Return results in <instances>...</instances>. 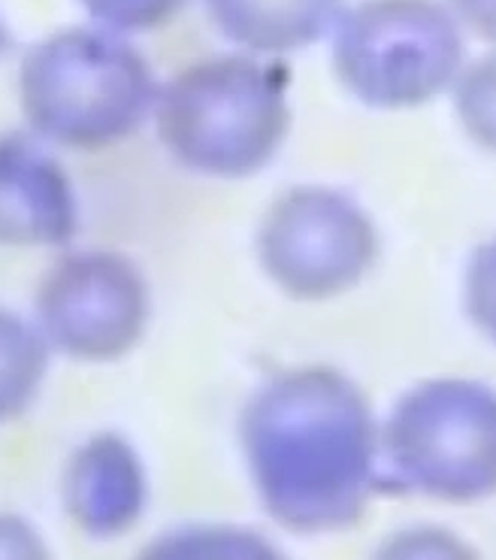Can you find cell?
I'll list each match as a JSON object with an SVG mask.
<instances>
[{
    "label": "cell",
    "instance_id": "16",
    "mask_svg": "<svg viewBox=\"0 0 496 560\" xmlns=\"http://www.w3.org/2000/svg\"><path fill=\"white\" fill-rule=\"evenodd\" d=\"M46 546L37 536V530L19 518L0 512V558H43Z\"/></svg>",
    "mask_w": 496,
    "mask_h": 560
},
{
    "label": "cell",
    "instance_id": "8",
    "mask_svg": "<svg viewBox=\"0 0 496 560\" xmlns=\"http://www.w3.org/2000/svg\"><path fill=\"white\" fill-rule=\"evenodd\" d=\"M76 191L64 167L25 133L0 137V246H64L76 236Z\"/></svg>",
    "mask_w": 496,
    "mask_h": 560
},
{
    "label": "cell",
    "instance_id": "1",
    "mask_svg": "<svg viewBox=\"0 0 496 560\" xmlns=\"http://www.w3.org/2000/svg\"><path fill=\"white\" fill-rule=\"evenodd\" d=\"M263 509L287 530L330 534L364 518L379 433L364 392L336 370L303 366L251 394L239 421Z\"/></svg>",
    "mask_w": 496,
    "mask_h": 560
},
{
    "label": "cell",
    "instance_id": "6",
    "mask_svg": "<svg viewBox=\"0 0 496 560\" xmlns=\"http://www.w3.org/2000/svg\"><path fill=\"white\" fill-rule=\"evenodd\" d=\"M379 236L364 209L333 188H294L273 203L258 234L263 270L285 294H345L376 261Z\"/></svg>",
    "mask_w": 496,
    "mask_h": 560
},
{
    "label": "cell",
    "instance_id": "7",
    "mask_svg": "<svg viewBox=\"0 0 496 560\" xmlns=\"http://www.w3.org/2000/svg\"><path fill=\"white\" fill-rule=\"evenodd\" d=\"M37 327L76 361H116L149 325V285L118 252H76L55 264L37 288Z\"/></svg>",
    "mask_w": 496,
    "mask_h": 560
},
{
    "label": "cell",
    "instance_id": "18",
    "mask_svg": "<svg viewBox=\"0 0 496 560\" xmlns=\"http://www.w3.org/2000/svg\"><path fill=\"white\" fill-rule=\"evenodd\" d=\"M10 49V31H7V25H3V19H0V55Z\"/></svg>",
    "mask_w": 496,
    "mask_h": 560
},
{
    "label": "cell",
    "instance_id": "15",
    "mask_svg": "<svg viewBox=\"0 0 496 560\" xmlns=\"http://www.w3.org/2000/svg\"><path fill=\"white\" fill-rule=\"evenodd\" d=\"M385 555H421V558H451V555H467V546L451 539L445 530H409L385 546Z\"/></svg>",
    "mask_w": 496,
    "mask_h": 560
},
{
    "label": "cell",
    "instance_id": "10",
    "mask_svg": "<svg viewBox=\"0 0 496 560\" xmlns=\"http://www.w3.org/2000/svg\"><path fill=\"white\" fill-rule=\"evenodd\" d=\"M224 37L261 55L297 52L340 22L342 0H206Z\"/></svg>",
    "mask_w": 496,
    "mask_h": 560
},
{
    "label": "cell",
    "instance_id": "3",
    "mask_svg": "<svg viewBox=\"0 0 496 560\" xmlns=\"http://www.w3.org/2000/svg\"><path fill=\"white\" fill-rule=\"evenodd\" d=\"M161 143L185 167L239 179L258 173L287 133V77L279 65L243 55L179 70L157 89Z\"/></svg>",
    "mask_w": 496,
    "mask_h": 560
},
{
    "label": "cell",
    "instance_id": "13",
    "mask_svg": "<svg viewBox=\"0 0 496 560\" xmlns=\"http://www.w3.org/2000/svg\"><path fill=\"white\" fill-rule=\"evenodd\" d=\"M79 3L97 25L116 34L157 27L185 7V0H79Z\"/></svg>",
    "mask_w": 496,
    "mask_h": 560
},
{
    "label": "cell",
    "instance_id": "11",
    "mask_svg": "<svg viewBox=\"0 0 496 560\" xmlns=\"http://www.w3.org/2000/svg\"><path fill=\"white\" fill-rule=\"evenodd\" d=\"M49 342L37 325L0 310V424L34 404L49 373Z\"/></svg>",
    "mask_w": 496,
    "mask_h": 560
},
{
    "label": "cell",
    "instance_id": "5",
    "mask_svg": "<svg viewBox=\"0 0 496 560\" xmlns=\"http://www.w3.org/2000/svg\"><path fill=\"white\" fill-rule=\"evenodd\" d=\"M397 482L445 503L496 494V392L470 378H433L403 394L385 428Z\"/></svg>",
    "mask_w": 496,
    "mask_h": 560
},
{
    "label": "cell",
    "instance_id": "9",
    "mask_svg": "<svg viewBox=\"0 0 496 560\" xmlns=\"http://www.w3.org/2000/svg\"><path fill=\"white\" fill-rule=\"evenodd\" d=\"M61 497L67 515L88 536L109 539L125 534L143 515V464L116 433L92 436L67 460Z\"/></svg>",
    "mask_w": 496,
    "mask_h": 560
},
{
    "label": "cell",
    "instance_id": "14",
    "mask_svg": "<svg viewBox=\"0 0 496 560\" xmlns=\"http://www.w3.org/2000/svg\"><path fill=\"white\" fill-rule=\"evenodd\" d=\"M467 313L472 325L496 342V240L475 248L467 267Z\"/></svg>",
    "mask_w": 496,
    "mask_h": 560
},
{
    "label": "cell",
    "instance_id": "17",
    "mask_svg": "<svg viewBox=\"0 0 496 560\" xmlns=\"http://www.w3.org/2000/svg\"><path fill=\"white\" fill-rule=\"evenodd\" d=\"M463 25H470L479 37L496 43V0H451Z\"/></svg>",
    "mask_w": 496,
    "mask_h": 560
},
{
    "label": "cell",
    "instance_id": "4",
    "mask_svg": "<svg viewBox=\"0 0 496 560\" xmlns=\"http://www.w3.org/2000/svg\"><path fill=\"white\" fill-rule=\"evenodd\" d=\"M463 31L439 0H364L333 25V70L369 106L427 104L463 70Z\"/></svg>",
    "mask_w": 496,
    "mask_h": 560
},
{
    "label": "cell",
    "instance_id": "12",
    "mask_svg": "<svg viewBox=\"0 0 496 560\" xmlns=\"http://www.w3.org/2000/svg\"><path fill=\"white\" fill-rule=\"evenodd\" d=\"M454 113L475 143L496 152V52L460 70L454 79Z\"/></svg>",
    "mask_w": 496,
    "mask_h": 560
},
{
    "label": "cell",
    "instance_id": "2",
    "mask_svg": "<svg viewBox=\"0 0 496 560\" xmlns=\"http://www.w3.org/2000/svg\"><path fill=\"white\" fill-rule=\"evenodd\" d=\"M155 97L149 61L106 27H67L39 39L19 70V104L31 131L82 152L131 137Z\"/></svg>",
    "mask_w": 496,
    "mask_h": 560
}]
</instances>
